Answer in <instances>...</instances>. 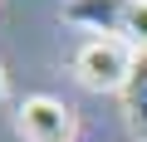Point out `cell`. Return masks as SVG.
<instances>
[{"instance_id": "cell-1", "label": "cell", "mask_w": 147, "mask_h": 142, "mask_svg": "<svg viewBox=\"0 0 147 142\" xmlns=\"http://www.w3.org/2000/svg\"><path fill=\"white\" fill-rule=\"evenodd\" d=\"M132 59H137L132 44H123L113 34H98V39L79 44L74 74H79V83L93 88V93H123L127 88V74H132Z\"/></svg>"}, {"instance_id": "cell-4", "label": "cell", "mask_w": 147, "mask_h": 142, "mask_svg": "<svg viewBox=\"0 0 147 142\" xmlns=\"http://www.w3.org/2000/svg\"><path fill=\"white\" fill-rule=\"evenodd\" d=\"M123 113H127V127L137 137H147V49L132 59V74L123 88Z\"/></svg>"}, {"instance_id": "cell-2", "label": "cell", "mask_w": 147, "mask_h": 142, "mask_svg": "<svg viewBox=\"0 0 147 142\" xmlns=\"http://www.w3.org/2000/svg\"><path fill=\"white\" fill-rule=\"evenodd\" d=\"M20 132H25V142H69L74 137V108L49 98V93H34L20 103Z\"/></svg>"}, {"instance_id": "cell-6", "label": "cell", "mask_w": 147, "mask_h": 142, "mask_svg": "<svg viewBox=\"0 0 147 142\" xmlns=\"http://www.w3.org/2000/svg\"><path fill=\"white\" fill-rule=\"evenodd\" d=\"M0 103H5V74H0Z\"/></svg>"}, {"instance_id": "cell-5", "label": "cell", "mask_w": 147, "mask_h": 142, "mask_svg": "<svg viewBox=\"0 0 147 142\" xmlns=\"http://www.w3.org/2000/svg\"><path fill=\"white\" fill-rule=\"evenodd\" d=\"M123 44H132L137 54L147 49V0H132L127 5V15H123V34H118Z\"/></svg>"}, {"instance_id": "cell-3", "label": "cell", "mask_w": 147, "mask_h": 142, "mask_svg": "<svg viewBox=\"0 0 147 142\" xmlns=\"http://www.w3.org/2000/svg\"><path fill=\"white\" fill-rule=\"evenodd\" d=\"M127 5H132V0H69V5H64V20H69V25H88V30L118 39Z\"/></svg>"}]
</instances>
